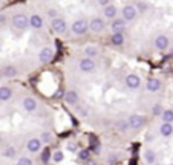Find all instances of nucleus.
<instances>
[{"mask_svg":"<svg viewBox=\"0 0 173 165\" xmlns=\"http://www.w3.org/2000/svg\"><path fill=\"white\" fill-rule=\"evenodd\" d=\"M163 112H164V110H163V106H161V104H155V106H153V115H159V113L163 115Z\"/></svg>","mask_w":173,"mask_h":165,"instance_id":"7c9ffc66","label":"nucleus"},{"mask_svg":"<svg viewBox=\"0 0 173 165\" xmlns=\"http://www.w3.org/2000/svg\"><path fill=\"white\" fill-rule=\"evenodd\" d=\"M117 12H118V8L115 5H109L104 8V17H107V18H115Z\"/></svg>","mask_w":173,"mask_h":165,"instance_id":"a211bd4d","label":"nucleus"},{"mask_svg":"<svg viewBox=\"0 0 173 165\" xmlns=\"http://www.w3.org/2000/svg\"><path fill=\"white\" fill-rule=\"evenodd\" d=\"M78 67H80V70H81V72L89 74V72H93V70H95L97 64H95V61H93V60H90V58H83V60H80Z\"/></svg>","mask_w":173,"mask_h":165,"instance_id":"39448f33","label":"nucleus"},{"mask_svg":"<svg viewBox=\"0 0 173 165\" xmlns=\"http://www.w3.org/2000/svg\"><path fill=\"white\" fill-rule=\"evenodd\" d=\"M22 106H23V109H25L26 112H34V110L37 109V101H35L34 98L28 96V98H25V99H23Z\"/></svg>","mask_w":173,"mask_h":165,"instance_id":"f8f14e48","label":"nucleus"},{"mask_svg":"<svg viewBox=\"0 0 173 165\" xmlns=\"http://www.w3.org/2000/svg\"><path fill=\"white\" fill-rule=\"evenodd\" d=\"M12 25H14V28H17V29H20V31H23V29H26L28 26H31V25H29V18H28L25 14H15V15L12 17Z\"/></svg>","mask_w":173,"mask_h":165,"instance_id":"f257e3e1","label":"nucleus"},{"mask_svg":"<svg viewBox=\"0 0 173 165\" xmlns=\"http://www.w3.org/2000/svg\"><path fill=\"white\" fill-rule=\"evenodd\" d=\"M126 86L129 89H138L141 86V78L138 75H135V74H130V75L126 77Z\"/></svg>","mask_w":173,"mask_h":165,"instance_id":"9b49d317","label":"nucleus"},{"mask_svg":"<svg viewBox=\"0 0 173 165\" xmlns=\"http://www.w3.org/2000/svg\"><path fill=\"white\" fill-rule=\"evenodd\" d=\"M29 25H31L34 29H42V26H43V18H42V15H39V14L31 15V18H29Z\"/></svg>","mask_w":173,"mask_h":165,"instance_id":"2eb2a0df","label":"nucleus"},{"mask_svg":"<svg viewBox=\"0 0 173 165\" xmlns=\"http://www.w3.org/2000/svg\"><path fill=\"white\" fill-rule=\"evenodd\" d=\"M89 28H90V31L92 32H103L104 31V28H106V23H104V20L101 18V17H93L92 20H90V23H89Z\"/></svg>","mask_w":173,"mask_h":165,"instance_id":"20e7f679","label":"nucleus"},{"mask_svg":"<svg viewBox=\"0 0 173 165\" xmlns=\"http://www.w3.org/2000/svg\"><path fill=\"white\" fill-rule=\"evenodd\" d=\"M64 93H66V92H64L63 89H58V90H57V92L54 93V98L57 99V98H60V96H64Z\"/></svg>","mask_w":173,"mask_h":165,"instance_id":"72a5a7b5","label":"nucleus"},{"mask_svg":"<svg viewBox=\"0 0 173 165\" xmlns=\"http://www.w3.org/2000/svg\"><path fill=\"white\" fill-rule=\"evenodd\" d=\"M51 26H52V29H54L55 32H58V34H63V32H66V29H68L66 20H63L61 17H55V18H52Z\"/></svg>","mask_w":173,"mask_h":165,"instance_id":"7ed1b4c3","label":"nucleus"},{"mask_svg":"<svg viewBox=\"0 0 173 165\" xmlns=\"http://www.w3.org/2000/svg\"><path fill=\"white\" fill-rule=\"evenodd\" d=\"M84 54H86V58H93V57H97L98 55V49L95 47V46H87L86 49H84Z\"/></svg>","mask_w":173,"mask_h":165,"instance_id":"5701e85b","label":"nucleus"},{"mask_svg":"<svg viewBox=\"0 0 173 165\" xmlns=\"http://www.w3.org/2000/svg\"><path fill=\"white\" fill-rule=\"evenodd\" d=\"M136 14H138V9H136L133 5H126V6L123 8V18H124L126 22L135 20Z\"/></svg>","mask_w":173,"mask_h":165,"instance_id":"0eeeda50","label":"nucleus"},{"mask_svg":"<svg viewBox=\"0 0 173 165\" xmlns=\"http://www.w3.org/2000/svg\"><path fill=\"white\" fill-rule=\"evenodd\" d=\"M135 8H138L139 11H146V9L149 8V5H147V3H144V2H138V3L135 5Z\"/></svg>","mask_w":173,"mask_h":165,"instance_id":"2f4dec72","label":"nucleus"},{"mask_svg":"<svg viewBox=\"0 0 173 165\" xmlns=\"http://www.w3.org/2000/svg\"><path fill=\"white\" fill-rule=\"evenodd\" d=\"M117 159H118V156H112V158H109V159H107V162H115Z\"/></svg>","mask_w":173,"mask_h":165,"instance_id":"e433bc0d","label":"nucleus"},{"mask_svg":"<svg viewBox=\"0 0 173 165\" xmlns=\"http://www.w3.org/2000/svg\"><path fill=\"white\" fill-rule=\"evenodd\" d=\"M159 135L167 138V136H172L173 135V124H163L159 127Z\"/></svg>","mask_w":173,"mask_h":165,"instance_id":"f3484780","label":"nucleus"},{"mask_svg":"<svg viewBox=\"0 0 173 165\" xmlns=\"http://www.w3.org/2000/svg\"><path fill=\"white\" fill-rule=\"evenodd\" d=\"M52 55H54V52H52L51 47H43V49L40 50V54H39V60H40L42 63H49L51 58H52Z\"/></svg>","mask_w":173,"mask_h":165,"instance_id":"ddd939ff","label":"nucleus"},{"mask_svg":"<svg viewBox=\"0 0 173 165\" xmlns=\"http://www.w3.org/2000/svg\"><path fill=\"white\" fill-rule=\"evenodd\" d=\"M42 144H43L42 139H39V138H32V139L28 141L26 147H28V150H29L31 153H37V151L42 150Z\"/></svg>","mask_w":173,"mask_h":165,"instance_id":"9d476101","label":"nucleus"},{"mask_svg":"<svg viewBox=\"0 0 173 165\" xmlns=\"http://www.w3.org/2000/svg\"><path fill=\"white\" fill-rule=\"evenodd\" d=\"M3 156H6V158H14V156H15V148H14V147H8V148L3 151Z\"/></svg>","mask_w":173,"mask_h":165,"instance_id":"a878e982","label":"nucleus"},{"mask_svg":"<svg viewBox=\"0 0 173 165\" xmlns=\"http://www.w3.org/2000/svg\"><path fill=\"white\" fill-rule=\"evenodd\" d=\"M86 165H97V162H95V161H87Z\"/></svg>","mask_w":173,"mask_h":165,"instance_id":"4c0bfd02","label":"nucleus"},{"mask_svg":"<svg viewBox=\"0 0 173 165\" xmlns=\"http://www.w3.org/2000/svg\"><path fill=\"white\" fill-rule=\"evenodd\" d=\"M17 165H32V161L29 159V158H20L19 161H17Z\"/></svg>","mask_w":173,"mask_h":165,"instance_id":"c756f323","label":"nucleus"},{"mask_svg":"<svg viewBox=\"0 0 173 165\" xmlns=\"http://www.w3.org/2000/svg\"><path fill=\"white\" fill-rule=\"evenodd\" d=\"M172 165H173V164H172Z\"/></svg>","mask_w":173,"mask_h":165,"instance_id":"a19ab883","label":"nucleus"},{"mask_svg":"<svg viewBox=\"0 0 173 165\" xmlns=\"http://www.w3.org/2000/svg\"><path fill=\"white\" fill-rule=\"evenodd\" d=\"M110 29L113 31V34H123V31L126 29V20L124 18H113L110 23Z\"/></svg>","mask_w":173,"mask_h":165,"instance_id":"423d86ee","label":"nucleus"},{"mask_svg":"<svg viewBox=\"0 0 173 165\" xmlns=\"http://www.w3.org/2000/svg\"><path fill=\"white\" fill-rule=\"evenodd\" d=\"M68 150L75 151V150H77V144H68Z\"/></svg>","mask_w":173,"mask_h":165,"instance_id":"f704fd0d","label":"nucleus"},{"mask_svg":"<svg viewBox=\"0 0 173 165\" xmlns=\"http://www.w3.org/2000/svg\"><path fill=\"white\" fill-rule=\"evenodd\" d=\"M3 75H5V77H8V78H12V77H15V75H17V69H15L14 66H6V67H5V70H3Z\"/></svg>","mask_w":173,"mask_h":165,"instance_id":"b1692460","label":"nucleus"},{"mask_svg":"<svg viewBox=\"0 0 173 165\" xmlns=\"http://www.w3.org/2000/svg\"><path fill=\"white\" fill-rule=\"evenodd\" d=\"M63 158H64V156H63V153H61L60 150H57V151L52 155V159H54L55 162H61V161H63Z\"/></svg>","mask_w":173,"mask_h":165,"instance_id":"c85d7f7f","label":"nucleus"},{"mask_svg":"<svg viewBox=\"0 0 173 165\" xmlns=\"http://www.w3.org/2000/svg\"><path fill=\"white\" fill-rule=\"evenodd\" d=\"M146 124V118L141 115H132L129 118V125L130 128H141Z\"/></svg>","mask_w":173,"mask_h":165,"instance_id":"1a4fd4ad","label":"nucleus"},{"mask_svg":"<svg viewBox=\"0 0 173 165\" xmlns=\"http://www.w3.org/2000/svg\"><path fill=\"white\" fill-rule=\"evenodd\" d=\"M130 128V125H129V121H118L117 123V130H120V131H127Z\"/></svg>","mask_w":173,"mask_h":165,"instance_id":"393cba45","label":"nucleus"},{"mask_svg":"<svg viewBox=\"0 0 173 165\" xmlns=\"http://www.w3.org/2000/svg\"><path fill=\"white\" fill-rule=\"evenodd\" d=\"M40 139H42V142H43V144H49V142L52 141V135H51V133H47V131H44Z\"/></svg>","mask_w":173,"mask_h":165,"instance_id":"bb28decb","label":"nucleus"},{"mask_svg":"<svg viewBox=\"0 0 173 165\" xmlns=\"http://www.w3.org/2000/svg\"><path fill=\"white\" fill-rule=\"evenodd\" d=\"M161 81L158 80V78H150L149 81H147V90L149 92H158L159 89H161Z\"/></svg>","mask_w":173,"mask_h":165,"instance_id":"dca6fc26","label":"nucleus"},{"mask_svg":"<svg viewBox=\"0 0 173 165\" xmlns=\"http://www.w3.org/2000/svg\"><path fill=\"white\" fill-rule=\"evenodd\" d=\"M110 43L113 46H121L124 44V35L123 34H112L110 35Z\"/></svg>","mask_w":173,"mask_h":165,"instance_id":"aec40b11","label":"nucleus"},{"mask_svg":"<svg viewBox=\"0 0 173 165\" xmlns=\"http://www.w3.org/2000/svg\"><path fill=\"white\" fill-rule=\"evenodd\" d=\"M5 23V17L3 15H0V25H3Z\"/></svg>","mask_w":173,"mask_h":165,"instance_id":"58836bf2","label":"nucleus"},{"mask_svg":"<svg viewBox=\"0 0 173 165\" xmlns=\"http://www.w3.org/2000/svg\"><path fill=\"white\" fill-rule=\"evenodd\" d=\"M49 158H51V151H49V150H44L43 155H42V161L46 164V162L49 161Z\"/></svg>","mask_w":173,"mask_h":165,"instance_id":"473e14b6","label":"nucleus"},{"mask_svg":"<svg viewBox=\"0 0 173 165\" xmlns=\"http://www.w3.org/2000/svg\"><path fill=\"white\" fill-rule=\"evenodd\" d=\"M47 14H49L51 17H54V18H55V14H57V11H55V9H51V11H49Z\"/></svg>","mask_w":173,"mask_h":165,"instance_id":"c9c22d12","label":"nucleus"},{"mask_svg":"<svg viewBox=\"0 0 173 165\" xmlns=\"http://www.w3.org/2000/svg\"><path fill=\"white\" fill-rule=\"evenodd\" d=\"M78 159L80 161H89V150H81L80 153H78Z\"/></svg>","mask_w":173,"mask_h":165,"instance_id":"cd10ccee","label":"nucleus"},{"mask_svg":"<svg viewBox=\"0 0 173 165\" xmlns=\"http://www.w3.org/2000/svg\"><path fill=\"white\" fill-rule=\"evenodd\" d=\"M144 159H146L147 164H155V159H156L155 151H153V150H146V153H144Z\"/></svg>","mask_w":173,"mask_h":165,"instance_id":"4be33fe9","label":"nucleus"},{"mask_svg":"<svg viewBox=\"0 0 173 165\" xmlns=\"http://www.w3.org/2000/svg\"><path fill=\"white\" fill-rule=\"evenodd\" d=\"M64 99H66L68 104L75 106V104L78 103V93H77L75 90H68V92L64 93Z\"/></svg>","mask_w":173,"mask_h":165,"instance_id":"4468645a","label":"nucleus"},{"mask_svg":"<svg viewBox=\"0 0 173 165\" xmlns=\"http://www.w3.org/2000/svg\"><path fill=\"white\" fill-rule=\"evenodd\" d=\"M46 165H52V164H46Z\"/></svg>","mask_w":173,"mask_h":165,"instance_id":"ea45409f","label":"nucleus"},{"mask_svg":"<svg viewBox=\"0 0 173 165\" xmlns=\"http://www.w3.org/2000/svg\"><path fill=\"white\" fill-rule=\"evenodd\" d=\"M169 44H170V40H169L167 35H158L155 38V47L158 50H166L169 47Z\"/></svg>","mask_w":173,"mask_h":165,"instance_id":"6e6552de","label":"nucleus"},{"mask_svg":"<svg viewBox=\"0 0 173 165\" xmlns=\"http://www.w3.org/2000/svg\"><path fill=\"white\" fill-rule=\"evenodd\" d=\"M11 96H12V90L6 86H2L0 87V101H8V99H11Z\"/></svg>","mask_w":173,"mask_h":165,"instance_id":"6ab92c4d","label":"nucleus"},{"mask_svg":"<svg viewBox=\"0 0 173 165\" xmlns=\"http://www.w3.org/2000/svg\"><path fill=\"white\" fill-rule=\"evenodd\" d=\"M71 29H72V32H74L75 35H83V34H86V31L89 29V23H87L86 20H83V18L75 20V22L72 23Z\"/></svg>","mask_w":173,"mask_h":165,"instance_id":"f03ea898","label":"nucleus"},{"mask_svg":"<svg viewBox=\"0 0 173 165\" xmlns=\"http://www.w3.org/2000/svg\"><path fill=\"white\" fill-rule=\"evenodd\" d=\"M161 119L164 121V124H173V110L172 109L164 110L163 115H161Z\"/></svg>","mask_w":173,"mask_h":165,"instance_id":"412c9836","label":"nucleus"}]
</instances>
